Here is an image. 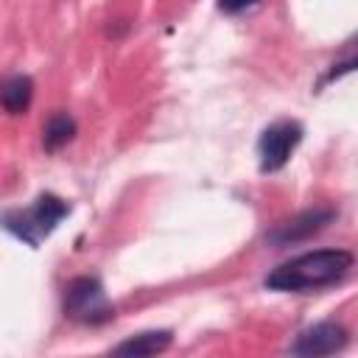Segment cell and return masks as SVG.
Returning a JSON list of instances; mask_svg holds the SVG:
<instances>
[{"instance_id": "10", "label": "cell", "mask_w": 358, "mask_h": 358, "mask_svg": "<svg viewBox=\"0 0 358 358\" xmlns=\"http://www.w3.org/2000/svg\"><path fill=\"white\" fill-rule=\"evenodd\" d=\"M255 3L257 0H218V8L227 11V14H238V11H243V8L255 6Z\"/></svg>"}, {"instance_id": "8", "label": "cell", "mask_w": 358, "mask_h": 358, "mask_svg": "<svg viewBox=\"0 0 358 358\" xmlns=\"http://www.w3.org/2000/svg\"><path fill=\"white\" fill-rule=\"evenodd\" d=\"M34 98V81L28 76H6L0 81V103L11 115H22L31 106Z\"/></svg>"}, {"instance_id": "7", "label": "cell", "mask_w": 358, "mask_h": 358, "mask_svg": "<svg viewBox=\"0 0 358 358\" xmlns=\"http://www.w3.org/2000/svg\"><path fill=\"white\" fill-rule=\"evenodd\" d=\"M168 347H171V333L168 330H148V333H137V336L120 341L112 352L115 355H129V358H145V355H157Z\"/></svg>"}, {"instance_id": "1", "label": "cell", "mask_w": 358, "mask_h": 358, "mask_svg": "<svg viewBox=\"0 0 358 358\" xmlns=\"http://www.w3.org/2000/svg\"><path fill=\"white\" fill-rule=\"evenodd\" d=\"M352 268V255L347 249H319L294 257L291 263L277 266L266 285L274 291H305V288H322L336 280H341Z\"/></svg>"}, {"instance_id": "5", "label": "cell", "mask_w": 358, "mask_h": 358, "mask_svg": "<svg viewBox=\"0 0 358 358\" xmlns=\"http://www.w3.org/2000/svg\"><path fill=\"white\" fill-rule=\"evenodd\" d=\"M333 218H336V210H330V207H313V210H305V213H299V215H294V218L277 224V227L266 235V241H271V243H277V246H288V243H296V241H308L310 235L322 232Z\"/></svg>"}, {"instance_id": "3", "label": "cell", "mask_w": 358, "mask_h": 358, "mask_svg": "<svg viewBox=\"0 0 358 358\" xmlns=\"http://www.w3.org/2000/svg\"><path fill=\"white\" fill-rule=\"evenodd\" d=\"M64 313L81 324H103L115 316L103 285L95 277H76L64 288Z\"/></svg>"}, {"instance_id": "9", "label": "cell", "mask_w": 358, "mask_h": 358, "mask_svg": "<svg viewBox=\"0 0 358 358\" xmlns=\"http://www.w3.org/2000/svg\"><path fill=\"white\" fill-rule=\"evenodd\" d=\"M73 134H76V120L64 112H56V115L48 117V123L42 129V143H45L48 151H56V148L67 145L73 140Z\"/></svg>"}, {"instance_id": "2", "label": "cell", "mask_w": 358, "mask_h": 358, "mask_svg": "<svg viewBox=\"0 0 358 358\" xmlns=\"http://www.w3.org/2000/svg\"><path fill=\"white\" fill-rule=\"evenodd\" d=\"M67 215V204L53 196V193H42L31 210H17V213H6L3 215V224L6 229H11L17 238H22L25 243L36 246L42 235H48L62 218Z\"/></svg>"}, {"instance_id": "6", "label": "cell", "mask_w": 358, "mask_h": 358, "mask_svg": "<svg viewBox=\"0 0 358 358\" xmlns=\"http://www.w3.org/2000/svg\"><path fill=\"white\" fill-rule=\"evenodd\" d=\"M347 344V330L336 322H319L308 330H302L296 336V341L291 344V352L294 355H308V358H316V355H333L338 352L341 347Z\"/></svg>"}, {"instance_id": "4", "label": "cell", "mask_w": 358, "mask_h": 358, "mask_svg": "<svg viewBox=\"0 0 358 358\" xmlns=\"http://www.w3.org/2000/svg\"><path fill=\"white\" fill-rule=\"evenodd\" d=\"M299 140H302V129H299V123H294V120H280V123L268 126V129L263 131L260 143H257L260 168H263V171H280V168L288 162L291 151L299 145Z\"/></svg>"}]
</instances>
